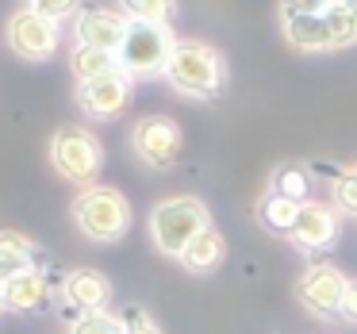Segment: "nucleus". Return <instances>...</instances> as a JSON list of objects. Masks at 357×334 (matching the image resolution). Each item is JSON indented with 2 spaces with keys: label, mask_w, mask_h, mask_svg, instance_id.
<instances>
[{
  "label": "nucleus",
  "mask_w": 357,
  "mask_h": 334,
  "mask_svg": "<svg viewBox=\"0 0 357 334\" xmlns=\"http://www.w3.org/2000/svg\"><path fill=\"white\" fill-rule=\"evenodd\" d=\"M165 81L177 89L181 96L192 100H215L227 85V66L215 47L200 39H177L173 43L169 66H165Z\"/></svg>",
  "instance_id": "f257e3e1"
},
{
  "label": "nucleus",
  "mask_w": 357,
  "mask_h": 334,
  "mask_svg": "<svg viewBox=\"0 0 357 334\" xmlns=\"http://www.w3.org/2000/svg\"><path fill=\"white\" fill-rule=\"evenodd\" d=\"M73 223L89 242L112 246L131 231V204L119 188H104V185H89L85 192H77L73 200Z\"/></svg>",
  "instance_id": "f03ea898"
},
{
  "label": "nucleus",
  "mask_w": 357,
  "mask_h": 334,
  "mask_svg": "<svg viewBox=\"0 0 357 334\" xmlns=\"http://www.w3.org/2000/svg\"><path fill=\"white\" fill-rule=\"evenodd\" d=\"M204 227H211V211L200 196H169V200L154 204V211H150V238L169 257H181V250Z\"/></svg>",
  "instance_id": "7ed1b4c3"
},
{
  "label": "nucleus",
  "mask_w": 357,
  "mask_h": 334,
  "mask_svg": "<svg viewBox=\"0 0 357 334\" xmlns=\"http://www.w3.org/2000/svg\"><path fill=\"white\" fill-rule=\"evenodd\" d=\"M50 165L73 185H93L104 169V146L89 127H58L50 139Z\"/></svg>",
  "instance_id": "20e7f679"
},
{
  "label": "nucleus",
  "mask_w": 357,
  "mask_h": 334,
  "mask_svg": "<svg viewBox=\"0 0 357 334\" xmlns=\"http://www.w3.org/2000/svg\"><path fill=\"white\" fill-rule=\"evenodd\" d=\"M173 43H177L173 31L162 24H131L123 35V47L116 50L119 70L135 81L158 77V73H165V66H169Z\"/></svg>",
  "instance_id": "39448f33"
},
{
  "label": "nucleus",
  "mask_w": 357,
  "mask_h": 334,
  "mask_svg": "<svg viewBox=\"0 0 357 334\" xmlns=\"http://www.w3.org/2000/svg\"><path fill=\"white\" fill-rule=\"evenodd\" d=\"M349 277L331 261H311L296 280V303L315 319H338Z\"/></svg>",
  "instance_id": "423d86ee"
},
{
  "label": "nucleus",
  "mask_w": 357,
  "mask_h": 334,
  "mask_svg": "<svg viewBox=\"0 0 357 334\" xmlns=\"http://www.w3.org/2000/svg\"><path fill=\"white\" fill-rule=\"evenodd\" d=\"M131 146L150 169H173L181 162V150H185V135L169 116H146L135 123Z\"/></svg>",
  "instance_id": "0eeeda50"
},
{
  "label": "nucleus",
  "mask_w": 357,
  "mask_h": 334,
  "mask_svg": "<svg viewBox=\"0 0 357 334\" xmlns=\"http://www.w3.org/2000/svg\"><path fill=\"white\" fill-rule=\"evenodd\" d=\"M8 50L27 62H47L50 54L58 50V24L47 16H39L35 8H20L16 16L8 20Z\"/></svg>",
  "instance_id": "6e6552de"
},
{
  "label": "nucleus",
  "mask_w": 357,
  "mask_h": 334,
  "mask_svg": "<svg viewBox=\"0 0 357 334\" xmlns=\"http://www.w3.org/2000/svg\"><path fill=\"white\" fill-rule=\"evenodd\" d=\"M131 89H135V77H127L123 70H112V73H104V77L81 81L77 104H81V112L93 116V119H116L119 112L131 104Z\"/></svg>",
  "instance_id": "1a4fd4ad"
},
{
  "label": "nucleus",
  "mask_w": 357,
  "mask_h": 334,
  "mask_svg": "<svg viewBox=\"0 0 357 334\" xmlns=\"http://www.w3.org/2000/svg\"><path fill=\"white\" fill-rule=\"evenodd\" d=\"M342 234V215L334 204H323V200H307L300 204V215H296V227H292V246L307 250V254H319V250H331Z\"/></svg>",
  "instance_id": "9d476101"
},
{
  "label": "nucleus",
  "mask_w": 357,
  "mask_h": 334,
  "mask_svg": "<svg viewBox=\"0 0 357 334\" xmlns=\"http://www.w3.org/2000/svg\"><path fill=\"white\" fill-rule=\"evenodd\" d=\"M127 27H131V20L123 12H112V8H85L73 20L77 47H96V50H112V54L123 47Z\"/></svg>",
  "instance_id": "9b49d317"
},
{
  "label": "nucleus",
  "mask_w": 357,
  "mask_h": 334,
  "mask_svg": "<svg viewBox=\"0 0 357 334\" xmlns=\"http://www.w3.org/2000/svg\"><path fill=\"white\" fill-rule=\"evenodd\" d=\"M62 303L81 315L89 311H108L112 303V280L100 269H73L62 280Z\"/></svg>",
  "instance_id": "f8f14e48"
},
{
  "label": "nucleus",
  "mask_w": 357,
  "mask_h": 334,
  "mask_svg": "<svg viewBox=\"0 0 357 334\" xmlns=\"http://www.w3.org/2000/svg\"><path fill=\"white\" fill-rule=\"evenodd\" d=\"M223 257H227V242H223V234H219L215 227H204V231L196 234V238L188 242L185 250H181L177 261L185 265L188 273H196V277H208V273H215L219 265H223Z\"/></svg>",
  "instance_id": "ddd939ff"
},
{
  "label": "nucleus",
  "mask_w": 357,
  "mask_h": 334,
  "mask_svg": "<svg viewBox=\"0 0 357 334\" xmlns=\"http://www.w3.org/2000/svg\"><path fill=\"white\" fill-rule=\"evenodd\" d=\"M0 296H4V308H12V311H35L47 303L50 280H47V273H39L31 265V269L16 273L8 284H0Z\"/></svg>",
  "instance_id": "4468645a"
},
{
  "label": "nucleus",
  "mask_w": 357,
  "mask_h": 334,
  "mask_svg": "<svg viewBox=\"0 0 357 334\" xmlns=\"http://www.w3.org/2000/svg\"><path fill=\"white\" fill-rule=\"evenodd\" d=\"M280 24H284V39L292 43L296 50H307V54L334 50L323 16H280Z\"/></svg>",
  "instance_id": "2eb2a0df"
},
{
  "label": "nucleus",
  "mask_w": 357,
  "mask_h": 334,
  "mask_svg": "<svg viewBox=\"0 0 357 334\" xmlns=\"http://www.w3.org/2000/svg\"><path fill=\"white\" fill-rule=\"evenodd\" d=\"M35 246L31 238H24L20 231H0V284H8L16 273L31 269Z\"/></svg>",
  "instance_id": "dca6fc26"
},
{
  "label": "nucleus",
  "mask_w": 357,
  "mask_h": 334,
  "mask_svg": "<svg viewBox=\"0 0 357 334\" xmlns=\"http://www.w3.org/2000/svg\"><path fill=\"white\" fill-rule=\"evenodd\" d=\"M311 173H307V165H300V162H284V165H277L273 169V181H269V192H277V196H284V200H292V204H307L311 200Z\"/></svg>",
  "instance_id": "f3484780"
},
{
  "label": "nucleus",
  "mask_w": 357,
  "mask_h": 334,
  "mask_svg": "<svg viewBox=\"0 0 357 334\" xmlns=\"http://www.w3.org/2000/svg\"><path fill=\"white\" fill-rule=\"evenodd\" d=\"M296 215H300V204L284 200V196H277V192H269V196L261 200V208H257L261 227H265L269 234H280V238H288V234H292Z\"/></svg>",
  "instance_id": "a211bd4d"
},
{
  "label": "nucleus",
  "mask_w": 357,
  "mask_h": 334,
  "mask_svg": "<svg viewBox=\"0 0 357 334\" xmlns=\"http://www.w3.org/2000/svg\"><path fill=\"white\" fill-rule=\"evenodd\" d=\"M70 70L77 81H93V77H104V73L119 70V58L112 50H96V47H73L70 54Z\"/></svg>",
  "instance_id": "6ab92c4d"
},
{
  "label": "nucleus",
  "mask_w": 357,
  "mask_h": 334,
  "mask_svg": "<svg viewBox=\"0 0 357 334\" xmlns=\"http://www.w3.org/2000/svg\"><path fill=\"white\" fill-rule=\"evenodd\" d=\"M119 12H123L131 24H162V27H169V20L177 16V0H119Z\"/></svg>",
  "instance_id": "aec40b11"
},
{
  "label": "nucleus",
  "mask_w": 357,
  "mask_h": 334,
  "mask_svg": "<svg viewBox=\"0 0 357 334\" xmlns=\"http://www.w3.org/2000/svg\"><path fill=\"white\" fill-rule=\"evenodd\" d=\"M323 20H326V31H331V47L334 50L354 47L357 43V16H354V8L342 4V0H334L331 8L323 12Z\"/></svg>",
  "instance_id": "412c9836"
},
{
  "label": "nucleus",
  "mask_w": 357,
  "mask_h": 334,
  "mask_svg": "<svg viewBox=\"0 0 357 334\" xmlns=\"http://www.w3.org/2000/svg\"><path fill=\"white\" fill-rule=\"evenodd\" d=\"M70 334H123V319L112 311H89V315L73 319Z\"/></svg>",
  "instance_id": "4be33fe9"
},
{
  "label": "nucleus",
  "mask_w": 357,
  "mask_h": 334,
  "mask_svg": "<svg viewBox=\"0 0 357 334\" xmlns=\"http://www.w3.org/2000/svg\"><path fill=\"white\" fill-rule=\"evenodd\" d=\"M334 208H338V215H354L357 219V169H342L338 177H334Z\"/></svg>",
  "instance_id": "5701e85b"
},
{
  "label": "nucleus",
  "mask_w": 357,
  "mask_h": 334,
  "mask_svg": "<svg viewBox=\"0 0 357 334\" xmlns=\"http://www.w3.org/2000/svg\"><path fill=\"white\" fill-rule=\"evenodd\" d=\"M27 8H35L39 16L62 24V20H70V16H77V12H81V0H27Z\"/></svg>",
  "instance_id": "b1692460"
},
{
  "label": "nucleus",
  "mask_w": 357,
  "mask_h": 334,
  "mask_svg": "<svg viewBox=\"0 0 357 334\" xmlns=\"http://www.w3.org/2000/svg\"><path fill=\"white\" fill-rule=\"evenodd\" d=\"M119 319H123V334H165L162 326L154 323V315L142 311V308H127Z\"/></svg>",
  "instance_id": "393cba45"
},
{
  "label": "nucleus",
  "mask_w": 357,
  "mask_h": 334,
  "mask_svg": "<svg viewBox=\"0 0 357 334\" xmlns=\"http://www.w3.org/2000/svg\"><path fill=\"white\" fill-rule=\"evenodd\" d=\"M334 0H280V16H323Z\"/></svg>",
  "instance_id": "a878e982"
},
{
  "label": "nucleus",
  "mask_w": 357,
  "mask_h": 334,
  "mask_svg": "<svg viewBox=\"0 0 357 334\" xmlns=\"http://www.w3.org/2000/svg\"><path fill=\"white\" fill-rule=\"evenodd\" d=\"M342 323L357 326V280H349L346 284V296H342V311H338Z\"/></svg>",
  "instance_id": "bb28decb"
},
{
  "label": "nucleus",
  "mask_w": 357,
  "mask_h": 334,
  "mask_svg": "<svg viewBox=\"0 0 357 334\" xmlns=\"http://www.w3.org/2000/svg\"><path fill=\"white\" fill-rule=\"evenodd\" d=\"M342 4H346V8H354V16H357V0H342Z\"/></svg>",
  "instance_id": "cd10ccee"
},
{
  "label": "nucleus",
  "mask_w": 357,
  "mask_h": 334,
  "mask_svg": "<svg viewBox=\"0 0 357 334\" xmlns=\"http://www.w3.org/2000/svg\"><path fill=\"white\" fill-rule=\"evenodd\" d=\"M0 311H4V296H0Z\"/></svg>",
  "instance_id": "c85d7f7f"
},
{
  "label": "nucleus",
  "mask_w": 357,
  "mask_h": 334,
  "mask_svg": "<svg viewBox=\"0 0 357 334\" xmlns=\"http://www.w3.org/2000/svg\"><path fill=\"white\" fill-rule=\"evenodd\" d=\"M354 169H357V165H354Z\"/></svg>",
  "instance_id": "c756f323"
}]
</instances>
